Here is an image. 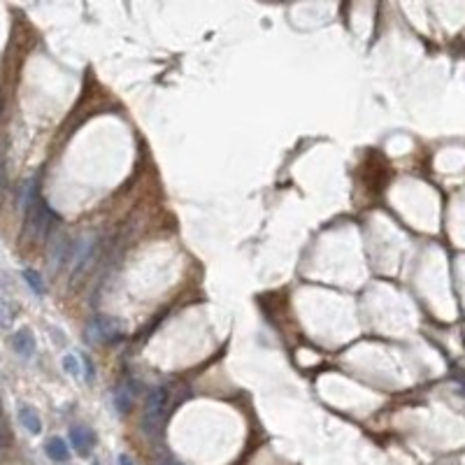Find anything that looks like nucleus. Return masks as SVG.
<instances>
[{
	"label": "nucleus",
	"instance_id": "obj_13",
	"mask_svg": "<svg viewBox=\"0 0 465 465\" xmlns=\"http://www.w3.org/2000/svg\"><path fill=\"white\" fill-rule=\"evenodd\" d=\"M91 465H100V463H98V461H96V463H91Z\"/></svg>",
	"mask_w": 465,
	"mask_h": 465
},
{
	"label": "nucleus",
	"instance_id": "obj_12",
	"mask_svg": "<svg viewBox=\"0 0 465 465\" xmlns=\"http://www.w3.org/2000/svg\"><path fill=\"white\" fill-rule=\"evenodd\" d=\"M119 465H136V461L128 454H119Z\"/></svg>",
	"mask_w": 465,
	"mask_h": 465
},
{
	"label": "nucleus",
	"instance_id": "obj_10",
	"mask_svg": "<svg viewBox=\"0 0 465 465\" xmlns=\"http://www.w3.org/2000/svg\"><path fill=\"white\" fill-rule=\"evenodd\" d=\"M61 363H63V370L68 372V375H72V377H79V375H82V368H79V360H77L75 356H72V354H65Z\"/></svg>",
	"mask_w": 465,
	"mask_h": 465
},
{
	"label": "nucleus",
	"instance_id": "obj_4",
	"mask_svg": "<svg viewBox=\"0 0 465 465\" xmlns=\"http://www.w3.org/2000/svg\"><path fill=\"white\" fill-rule=\"evenodd\" d=\"M17 414H19L21 426L26 428L30 435H38V433L42 431V419H40V414H38V409H35V407L19 405V412H17Z\"/></svg>",
	"mask_w": 465,
	"mask_h": 465
},
{
	"label": "nucleus",
	"instance_id": "obj_11",
	"mask_svg": "<svg viewBox=\"0 0 465 465\" xmlns=\"http://www.w3.org/2000/svg\"><path fill=\"white\" fill-rule=\"evenodd\" d=\"M82 360H84V379H87V382H94V363H91L89 356H82Z\"/></svg>",
	"mask_w": 465,
	"mask_h": 465
},
{
	"label": "nucleus",
	"instance_id": "obj_7",
	"mask_svg": "<svg viewBox=\"0 0 465 465\" xmlns=\"http://www.w3.org/2000/svg\"><path fill=\"white\" fill-rule=\"evenodd\" d=\"M133 405V391H128L126 387H119L114 391V407L119 409L121 414H126Z\"/></svg>",
	"mask_w": 465,
	"mask_h": 465
},
{
	"label": "nucleus",
	"instance_id": "obj_1",
	"mask_svg": "<svg viewBox=\"0 0 465 465\" xmlns=\"http://www.w3.org/2000/svg\"><path fill=\"white\" fill-rule=\"evenodd\" d=\"M87 335H89V342H114V340H121V335H124V323L112 319V316H96L94 321L87 326Z\"/></svg>",
	"mask_w": 465,
	"mask_h": 465
},
{
	"label": "nucleus",
	"instance_id": "obj_2",
	"mask_svg": "<svg viewBox=\"0 0 465 465\" xmlns=\"http://www.w3.org/2000/svg\"><path fill=\"white\" fill-rule=\"evenodd\" d=\"M165 414H168V393L165 389H154L144 402V428L147 431H156L161 428Z\"/></svg>",
	"mask_w": 465,
	"mask_h": 465
},
{
	"label": "nucleus",
	"instance_id": "obj_6",
	"mask_svg": "<svg viewBox=\"0 0 465 465\" xmlns=\"http://www.w3.org/2000/svg\"><path fill=\"white\" fill-rule=\"evenodd\" d=\"M45 451L54 463H65L70 458L68 444H65V440H61V437H49L45 444Z\"/></svg>",
	"mask_w": 465,
	"mask_h": 465
},
{
	"label": "nucleus",
	"instance_id": "obj_8",
	"mask_svg": "<svg viewBox=\"0 0 465 465\" xmlns=\"http://www.w3.org/2000/svg\"><path fill=\"white\" fill-rule=\"evenodd\" d=\"M23 281H26V284L30 286V291L33 293H38V296H45V281H42V277L35 270H30V268H26V270H23Z\"/></svg>",
	"mask_w": 465,
	"mask_h": 465
},
{
	"label": "nucleus",
	"instance_id": "obj_3",
	"mask_svg": "<svg viewBox=\"0 0 465 465\" xmlns=\"http://www.w3.org/2000/svg\"><path fill=\"white\" fill-rule=\"evenodd\" d=\"M70 442L79 451V454L87 456V454H91V449H94L96 435H94V431H91V428H87V426H75L70 431Z\"/></svg>",
	"mask_w": 465,
	"mask_h": 465
},
{
	"label": "nucleus",
	"instance_id": "obj_5",
	"mask_svg": "<svg viewBox=\"0 0 465 465\" xmlns=\"http://www.w3.org/2000/svg\"><path fill=\"white\" fill-rule=\"evenodd\" d=\"M12 347H14V352L19 354V356L30 358L35 354V338L30 335L28 328H23L14 335V338H12Z\"/></svg>",
	"mask_w": 465,
	"mask_h": 465
},
{
	"label": "nucleus",
	"instance_id": "obj_9",
	"mask_svg": "<svg viewBox=\"0 0 465 465\" xmlns=\"http://www.w3.org/2000/svg\"><path fill=\"white\" fill-rule=\"evenodd\" d=\"M14 307L5 301V298H0V328H10L12 323H14Z\"/></svg>",
	"mask_w": 465,
	"mask_h": 465
}]
</instances>
